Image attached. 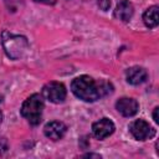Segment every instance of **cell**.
I'll return each mask as SVG.
<instances>
[{"mask_svg": "<svg viewBox=\"0 0 159 159\" xmlns=\"http://www.w3.org/2000/svg\"><path fill=\"white\" fill-rule=\"evenodd\" d=\"M66 88L62 83L51 81L42 87V97L51 103H62L66 98Z\"/></svg>", "mask_w": 159, "mask_h": 159, "instance_id": "4", "label": "cell"}, {"mask_svg": "<svg viewBox=\"0 0 159 159\" xmlns=\"http://www.w3.org/2000/svg\"><path fill=\"white\" fill-rule=\"evenodd\" d=\"M97 4L103 11H107L111 6V0H97Z\"/></svg>", "mask_w": 159, "mask_h": 159, "instance_id": "12", "label": "cell"}, {"mask_svg": "<svg viewBox=\"0 0 159 159\" xmlns=\"http://www.w3.org/2000/svg\"><path fill=\"white\" fill-rule=\"evenodd\" d=\"M7 149V142L4 137H0V153L5 152Z\"/></svg>", "mask_w": 159, "mask_h": 159, "instance_id": "13", "label": "cell"}, {"mask_svg": "<svg viewBox=\"0 0 159 159\" xmlns=\"http://www.w3.org/2000/svg\"><path fill=\"white\" fill-rule=\"evenodd\" d=\"M129 130L137 140H147L155 135V129L143 119H137L130 123Z\"/></svg>", "mask_w": 159, "mask_h": 159, "instance_id": "5", "label": "cell"}, {"mask_svg": "<svg viewBox=\"0 0 159 159\" xmlns=\"http://www.w3.org/2000/svg\"><path fill=\"white\" fill-rule=\"evenodd\" d=\"M43 111V97L39 93L31 94L21 107V116L26 118L32 125H36L41 122Z\"/></svg>", "mask_w": 159, "mask_h": 159, "instance_id": "3", "label": "cell"}, {"mask_svg": "<svg viewBox=\"0 0 159 159\" xmlns=\"http://www.w3.org/2000/svg\"><path fill=\"white\" fill-rule=\"evenodd\" d=\"M71 91L73 94L84 101L94 102L112 92V84L106 81H96L89 76L76 77L71 83Z\"/></svg>", "mask_w": 159, "mask_h": 159, "instance_id": "1", "label": "cell"}, {"mask_svg": "<svg viewBox=\"0 0 159 159\" xmlns=\"http://www.w3.org/2000/svg\"><path fill=\"white\" fill-rule=\"evenodd\" d=\"M114 129H116L114 123L108 118H102V119L94 122L92 125L93 135L98 139H104V138L109 137L114 132Z\"/></svg>", "mask_w": 159, "mask_h": 159, "instance_id": "6", "label": "cell"}, {"mask_svg": "<svg viewBox=\"0 0 159 159\" xmlns=\"http://www.w3.org/2000/svg\"><path fill=\"white\" fill-rule=\"evenodd\" d=\"M83 157H94V158H101V155H98V154H86V155H83Z\"/></svg>", "mask_w": 159, "mask_h": 159, "instance_id": "16", "label": "cell"}, {"mask_svg": "<svg viewBox=\"0 0 159 159\" xmlns=\"http://www.w3.org/2000/svg\"><path fill=\"white\" fill-rule=\"evenodd\" d=\"M158 10H159V7L154 5V6L149 7V9L144 12V15H143V21H144V24H145L148 27H150V29L157 27L158 24H159Z\"/></svg>", "mask_w": 159, "mask_h": 159, "instance_id": "11", "label": "cell"}, {"mask_svg": "<svg viewBox=\"0 0 159 159\" xmlns=\"http://www.w3.org/2000/svg\"><path fill=\"white\" fill-rule=\"evenodd\" d=\"M133 11H134V9L129 0H118L116 10H114V16L118 20L127 22L133 16Z\"/></svg>", "mask_w": 159, "mask_h": 159, "instance_id": "9", "label": "cell"}, {"mask_svg": "<svg viewBox=\"0 0 159 159\" xmlns=\"http://www.w3.org/2000/svg\"><path fill=\"white\" fill-rule=\"evenodd\" d=\"M35 1L42 2V4H52V2H55V0H35Z\"/></svg>", "mask_w": 159, "mask_h": 159, "instance_id": "15", "label": "cell"}, {"mask_svg": "<svg viewBox=\"0 0 159 159\" xmlns=\"http://www.w3.org/2000/svg\"><path fill=\"white\" fill-rule=\"evenodd\" d=\"M0 103H1V96H0ZM2 122V112H1V109H0V123Z\"/></svg>", "mask_w": 159, "mask_h": 159, "instance_id": "17", "label": "cell"}, {"mask_svg": "<svg viewBox=\"0 0 159 159\" xmlns=\"http://www.w3.org/2000/svg\"><path fill=\"white\" fill-rule=\"evenodd\" d=\"M67 130V127L65 123L58 122V120H52L50 123H47L43 128V133L47 138L52 139V140H58L61 139Z\"/></svg>", "mask_w": 159, "mask_h": 159, "instance_id": "8", "label": "cell"}, {"mask_svg": "<svg viewBox=\"0 0 159 159\" xmlns=\"http://www.w3.org/2000/svg\"><path fill=\"white\" fill-rule=\"evenodd\" d=\"M158 111H159V108L155 107V108H154V112H153V118H154V122H155V123L159 122V118H158Z\"/></svg>", "mask_w": 159, "mask_h": 159, "instance_id": "14", "label": "cell"}, {"mask_svg": "<svg viewBox=\"0 0 159 159\" xmlns=\"http://www.w3.org/2000/svg\"><path fill=\"white\" fill-rule=\"evenodd\" d=\"M125 78H127V82L133 86L142 84L147 80V71L139 66L130 67L125 71Z\"/></svg>", "mask_w": 159, "mask_h": 159, "instance_id": "10", "label": "cell"}, {"mask_svg": "<svg viewBox=\"0 0 159 159\" xmlns=\"http://www.w3.org/2000/svg\"><path fill=\"white\" fill-rule=\"evenodd\" d=\"M116 108L117 111L124 116V117H133L138 109H139V104L134 98H128V97H123L117 101L116 103Z\"/></svg>", "mask_w": 159, "mask_h": 159, "instance_id": "7", "label": "cell"}, {"mask_svg": "<svg viewBox=\"0 0 159 159\" xmlns=\"http://www.w3.org/2000/svg\"><path fill=\"white\" fill-rule=\"evenodd\" d=\"M2 46L6 52V55L12 58V60H19L21 58L27 48H29V42L26 37L20 36V35H12L9 32L2 34Z\"/></svg>", "mask_w": 159, "mask_h": 159, "instance_id": "2", "label": "cell"}]
</instances>
